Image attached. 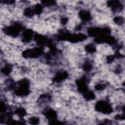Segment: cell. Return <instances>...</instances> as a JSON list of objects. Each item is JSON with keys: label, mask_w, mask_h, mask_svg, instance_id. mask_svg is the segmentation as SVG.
Instances as JSON below:
<instances>
[{"label": "cell", "mask_w": 125, "mask_h": 125, "mask_svg": "<svg viewBox=\"0 0 125 125\" xmlns=\"http://www.w3.org/2000/svg\"><path fill=\"white\" fill-rule=\"evenodd\" d=\"M106 4L108 7L111 8V10L115 12H120L124 8L122 4L118 0L108 1Z\"/></svg>", "instance_id": "cell-1"}, {"label": "cell", "mask_w": 125, "mask_h": 125, "mask_svg": "<svg viewBox=\"0 0 125 125\" xmlns=\"http://www.w3.org/2000/svg\"><path fill=\"white\" fill-rule=\"evenodd\" d=\"M79 17L83 21L87 22L91 20V15L90 12L86 10H81L78 13Z\"/></svg>", "instance_id": "cell-2"}, {"label": "cell", "mask_w": 125, "mask_h": 125, "mask_svg": "<svg viewBox=\"0 0 125 125\" xmlns=\"http://www.w3.org/2000/svg\"><path fill=\"white\" fill-rule=\"evenodd\" d=\"M42 4L44 5L46 7H49V6H52L54 5H56V2L52 0H47V1H42Z\"/></svg>", "instance_id": "cell-3"}]
</instances>
